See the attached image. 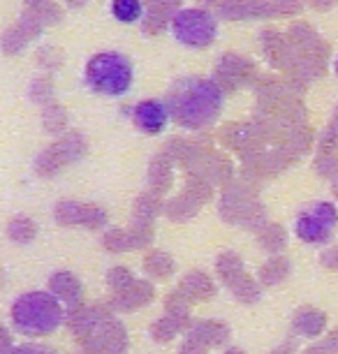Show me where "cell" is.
Segmentation results:
<instances>
[{
    "label": "cell",
    "instance_id": "obj_15",
    "mask_svg": "<svg viewBox=\"0 0 338 354\" xmlns=\"http://www.w3.org/2000/svg\"><path fill=\"white\" fill-rule=\"evenodd\" d=\"M65 3H68L70 8H82V5L86 3V0H65Z\"/></svg>",
    "mask_w": 338,
    "mask_h": 354
},
{
    "label": "cell",
    "instance_id": "obj_14",
    "mask_svg": "<svg viewBox=\"0 0 338 354\" xmlns=\"http://www.w3.org/2000/svg\"><path fill=\"white\" fill-rule=\"evenodd\" d=\"M334 3L336 0H310V5H313L315 10H329Z\"/></svg>",
    "mask_w": 338,
    "mask_h": 354
},
{
    "label": "cell",
    "instance_id": "obj_8",
    "mask_svg": "<svg viewBox=\"0 0 338 354\" xmlns=\"http://www.w3.org/2000/svg\"><path fill=\"white\" fill-rule=\"evenodd\" d=\"M178 10H181V0H149L142 17V30L147 35H158L167 28L169 19H174Z\"/></svg>",
    "mask_w": 338,
    "mask_h": 354
},
{
    "label": "cell",
    "instance_id": "obj_13",
    "mask_svg": "<svg viewBox=\"0 0 338 354\" xmlns=\"http://www.w3.org/2000/svg\"><path fill=\"white\" fill-rule=\"evenodd\" d=\"M12 354H54V352L44 350V347H39V345H21V347H17Z\"/></svg>",
    "mask_w": 338,
    "mask_h": 354
},
{
    "label": "cell",
    "instance_id": "obj_12",
    "mask_svg": "<svg viewBox=\"0 0 338 354\" xmlns=\"http://www.w3.org/2000/svg\"><path fill=\"white\" fill-rule=\"evenodd\" d=\"M262 42H264V49L269 53V58L274 63H281L285 58H290V44L278 30H274V28L262 30Z\"/></svg>",
    "mask_w": 338,
    "mask_h": 354
},
{
    "label": "cell",
    "instance_id": "obj_11",
    "mask_svg": "<svg viewBox=\"0 0 338 354\" xmlns=\"http://www.w3.org/2000/svg\"><path fill=\"white\" fill-rule=\"evenodd\" d=\"M111 15L121 24H135L142 21L144 17V3L142 0H111Z\"/></svg>",
    "mask_w": 338,
    "mask_h": 354
},
{
    "label": "cell",
    "instance_id": "obj_2",
    "mask_svg": "<svg viewBox=\"0 0 338 354\" xmlns=\"http://www.w3.org/2000/svg\"><path fill=\"white\" fill-rule=\"evenodd\" d=\"M65 319L61 299L51 292H28L12 306V322L17 331L26 336H46L54 333Z\"/></svg>",
    "mask_w": 338,
    "mask_h": 354
},
{
    "label": "cell",
    "instance_id": "obj_7",
    "mask_svg": "<svg viewBox=\"0 0 338 354\" xmlns=\"http://www.w3.org/2000/svg\"><path fill=\"white\" fill-rule=\"evenodd\" d=\"M132 121L147 135H158V132L165 130V125L169 121L167 104L162 100H142L132 109Z\"/></svg>",
    "mask_w": 338,
    "mask_h": 354
},
{
    "label": "cell",
    "instance_id": "obj_4",
    "mask_svg": "<svg viewBox=\"0 0 338 354\" xmlns=\"http://www.w3.org/2000/svg\"><path fill=\"white\" fill-rule=\"evenodd\" d=\"M171 32L181 44L192 49H204L218 35V21L211 15V10L204 8H188L178 10L171 19Z\"/></svg>",
    "mask_w": 338,
    "mask_h": 354
},
{
    "label": "cell",
    "instance_id": "obj_10",
    "mask_svg": "<svg viewBox=\"0 0 338 354\" xmlns=\"http://www.w3.org/2000/svg\"><path fill=\"white\" fill-rule=\"evenodd\" d=\"M26 12H30L42 26L58 24L63 19V10L56 0H26Z\"/></svg>",
    "mask_w": 338,
    "mask_h": 354
},
{
    "label": "cell",
    "instance_id": "obj_9",
    "mask_svg": "<svg viewBox=\"0 0 338 354\" xmlns=\"http://www.w3.org/2000/svg\"><path fill=\"white\" fill-rule=\"evenodd\" d=\"M39 30H42V24H39L30 12H24L21 19H19L12 28H8V32L0 39V44H3V49L8 53H17V51H21L24 46L28 44V39L35 37Z\"/></svg>",
    "mask_w": 338,
    "mask_h": 354
},
{
    "label": "cell",
    "instance_id": "obj_5",
    "mask_svg": "<svg viewBox=\"0 0 338 354\" xmlns=\"http://www.w3.org/2000/svg\"><path fill=\"white\" fill-rule=\"evenodd\" d=\"M216 8L223 19L243 21V19H271V17L299 15L301 0H220Z\"/></svg>",
    "mask_w": 338,
    "mask_h": 354
},
{
    "label": "cell",
    "instance_id": "obj_1",
    "mask_svg": "<svg viewBox=\"0 0 338 354\" xmlns=\"http://www.w3.org/2000/svg\"><path fill=\"white\" fill-rule=\"evenodd\" d=\"M225 95L214 79L183 77L171 84L167 93L169 118L185 130H202L218 118L223 109Z\"/></svg>",
    "mask_w": 338,
    "mask_h": 354
},
{
    "label": "cell",
    "instance_id": "obj_3",
    "mask_svg": "<svg viewBox=\"0 0 338 354\" xmlns=\"http://www.w3.org/2000/svg\"><path fill=\"white\" fill-rule=\"evenodd\" d=\"M86 86L97 93V95L107 97H121L130 91L135 70L128 56L118 51H102L95 53L88 63H86Z\"/></svg>",
    "mask_w": 338,
    "mask_h": 354
},
{
    "label": "cell",
    "instance_id": "obj_16",
    "mask_svg": "<svg viewBox=\"0 0 338 354\" xmlns=\"http://www.w3.org/2000/svg\"><path fill=\"white\" fill-rule=\"evenodd\" d=\"M336 75H338V58H336Z\"/></svg>",
    "mask_w": 338,
    "mask_h": 354
},
{
    "label": "cell",
    "instance_id": "obj_6",
    "mask_svg": "<svg viewBox=\"0 0 338 354\" xmlns=\"http://www.w3.org/2000/svg\"><path fill=\"white\" fill-rule=\"evenodd\" d=\"M338 225V209L331 202H315L299 211L294 220V234L303 243H324Z\"/></svg>",
    "mask_w": 338,
    "mask_h": 354
}]
</instances>
